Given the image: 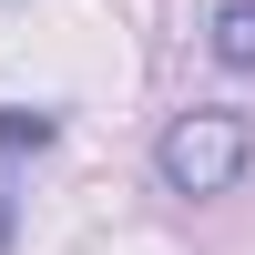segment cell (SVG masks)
Wrapping results in <instances>:
<instances>
[{
	"instance_id": "2",
	"label": "cell",
	"mask_w": 255,
	"mask_h": 255,
	"mask_svg": "<svg viewBox=\"0 0 255 255\" xmlns=\"http://www.w3.org/2000/svg\"><path fill=\"white\" fill-rule=\"evenodd\" d=\"M51 143V113H0V245H10V163Z\"/></svg>"
},
{
	"instance_id": "1",
	"label": "cell",
	"mask_w": 255,
	"mask_h": 255,
	"mask_svg": "<svg viewBox=\"0 0 255 255\" xmlns=\"http://www.w3.org/2000/svg\"><path fill=\"white\" fill-rule=\"evenodd\" d=\"M245 163H255V123H245V113H225V102L174 113V123H163V143H153L163 194H225Z\"/></svg>"
},
{
	"instance_id": "3",
	"label": "cell",
	"mask_w": 255,
	"mask_h": 255,
	"mask_svg": "<svg viewBox=\"0 0 255 255\" xmlns=\"http://www.w3.org/2000/svg\"><path fill=\"white\" fill-rule=\"evenodd\" d=\"M215 61L225 72H255V0H225L215 10Z\"/></svg>"
}]
</instances>
